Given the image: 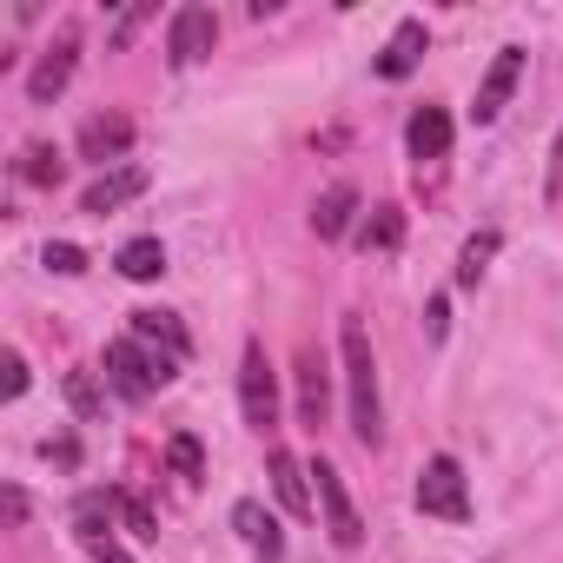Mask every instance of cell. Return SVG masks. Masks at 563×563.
<instances>
[{
    "label": "cell",
    "instance_id": "8fae6325",
    "mask_svg": "<svg viewBox=\"0 0 563 563\" xmlns=\"http://www.w3.org/2000/svg\"><path fill=\"white\" fill-rule=\"evenodd\" d=\"M325 411H332V372H325V358L306 345V352H299V418L319 431Z\"/></svg>",
    "mask_w": 563,
    "mask_h": 563
},
{
    "label": "cell",
    "instance_id": "ba28073f",
    "mask_svg": "<svg viewBox=\"0 0 563 563\" xmlns=\"http://www.w3.org/2000/svg\"><path fill=\"white\" fill-rule=\"evenodd\" d=\"M153 186V173L146 166H113V173H100L87 192H80V212H93V219H107V212H120L126 199H140Z\"/></svg>",
    "mask_w": 563,
    "mask_h": 563
},
{
    "label": "cell",
    "instance_id": "cb8c5ba5",
    "mask_svg": "<svg viewBox=\"0 0 563 563\" xmlns=\"http://www.w3.org/2000/svg\"><path fill=\"white\" fill-rule=\"evenodd\" d=\"M120 517H126V530H133L140 543H159V517H153V504H146V497L120 490Z\"/></svg>",
    "mask_w": 563,
    "mask_h": 563
},
{
    "label": "cell",
    "instance_id": "4dcf8cb0",
    "mask_svg": "<svg viewBox=\"0 0 563 563\" xmlns=\"http://www.w3.org/2000/svg\"><path fill=\"white\" fill-rule=\"evenodd\" d=\"M550 192H563V133H556V146H550Z\"/></svg>",
    "mask_w": 563,
    "mask_h": 563
},
{
    "label": "cell",
    "instance_id": "603a6c76",
    "mask_svg": "<svg viewBox=\"0 0 563 563\" xmlns=\"http://www.w3.org/2000/svg\"><path fill=\"white\" fill-rule=\"evenodd\" d=\"M14 173H21V179H27V186H60V173H67V159H60V153H54V146H27V153H21V166H14Z\"/></svg>",
    "mask_w": 563,
    "mask_h": 563
},
{
    "label": "cell",
    "instance_id": "9c48e42d",
    "mask_svg": "<svg viewBox=\"0 0 563 563\" xmlns=\"http://www.w3.org/2000/svg\"><path fill=\"white\" fill-rule=\"evenodd\" d=\"M74 54H80V41H74V34H60V41L34 60V74H27V100H34V107H47V100H60V93H67V80H74Z\"/></svg>",
    "mask_w": 563,
    "mask_h": 563
},
{
    "label": "cell",
    "instance_id": "277c9868",
    "mask_svg": "<svg viewBox=\"0 0 563 563\" xmlns=\"http://www.w3.org/2000/svg\"><path fill=\"white\" fill-rule=\"evenodd\" d=\"M418 510L424 517H444V523H464L471 517V490H464V464L457 457H431L418 471Z\"/></svg>",
    "mask_w": 563,
    "mask_h": 563
},
{
    "label": "cell",
    "instance_id": "4316f807",
    "mask_svg": "<svg viewBox=\"0 0 563 563\" xmlns=\"http://www.w3.org/2000/svg\"><path fill=\"white\" fill-rule=\"evenodd\" d=\"M444 319H451V312H444V299H431V306H424V332H431V339H444Z\"/></svg>",
    "mask_w": 563,
    "mask_h": 563
},
{
    "label": "cell",
    "instance_id": "30bf717a",
    "mask_svg": "<svg viewBox=\"0 0 563 563\" xmlns=\"http://www.w3.org/2000/svg\"><path fill=\"white\" fill-rule=\"evenodd\" d=\"M126 146H133V120H126V113H93V120L80 126V159H93V166L120 159Z\"/></svg>",
    "mask_w": 563,
    "mask_h": 563
},
{
    "label": "cell",
    "instance_id": "7c38bea8",
    "mask_svg": "<svg viewBox=\"0 0 563 563\" xmlns=\"http://www.w3.org/2000/svg\"><path fill=\"white\" fill-rule=\"evenodd\" d=\"M424 47H431L424 21H398V34H391V41H385V54H378V74H385V80H405V74L424 60Z\"/></svg>",
    "mask_w": 563,
    "mask_h": 563
},
{
    "label": "cell",
    "instance_id": "44dd1931",
    "mask_svg": "<svg viewBox=\"0 0 563 563\" xmlns=\"http://www.w3.org/2000/svg\"><path fill=\"white\" fill-rule=\"evenodd\" d=\"M166 464H173V477L199 484V477H206V444H199L192 431H173V438H166Z\"/></svg>",
    "mask_w": 563,
    "mask_h": 563
},
{
    "label": "cell",
    "instance_id": "f546056e",
    "mask_svg": "<svg viewBox=\"0 0 563 563\" xmlns=\"http://www.w3.org/2000/svg\"><path fill=\"white\" fill-rule=\"evenodd\" d=\"M27 391V365L21 358H8V398H21Z\"/></svg>",
    "mask_w": 563,
    "mask_h": 563
},
{
    "label": "cell",
    "instance_id": "2e32d148",
    "mask_svg": "<svg viewBox=\"0 0 563 563\" xmlns=\"http://www.w3.org/2000/svg\"><path fill=\"white\" fill-rule=\"evenodd\" d=\"M352 212H358V186H325L319 206H312V232L319 239H345L352 232Z\"/></svg>",
    "mask_w": 563,
    "mask_h": 563
},
{
    "label": "cell",
    "instance_id": "7402d4cb",
    "mask_svg": "<svg viewBox=\"0 0 563 563\" xmlns=\"http://www.w3.org/2000/svg\"><path fill=\"white\" fill-rule=\"evenodd\" d=\"M497 232H477V239H464V252H457V286H477V278L490 272V258H497Z\"/></svg>",
    "mask_w": 563,
    "mask_h": 563
},
{
    "label": "cell",
    "instance_id": "d6986e66",
    "mask_svg": "<svg viewBox=\"0 0 563 563\" xmlns=\"http://www.w3.org/2000/svg\"><path fill=\"white\" fill-rule=\"evenodd\" d=\"M113 265H120V278L146 286V278H159V272H166V245H159V239H126Z\"/></svg>",
    "mask_w": 563,
    "mask_h": 563
},
{
    "label": "cell",
    "instance_id": "7a4b0ae2",
    "mask_svg": "<svg viewBox=\"0 0 563 563\" xmlns=\"http://www.w3.org/2000/svg\"><path fill=\"white\" fill-rule=\"evenodd\" d=\"M173 365H179V358H166V352H153V345H140V339H113V345H107V385H113L120 398H153V391H166V385H173Z\"/></svg>",
    "mask_w": 563,
    "mask_h": 563
},
{
    "label": "cell",
    "instance_id": "f1b7e54d",
    "mask_svg": "<svg viewBox=\"0 0 563 563\" xmlns=\"http://www.w3.org/2000/svg\"><path fill=\"white\" fill-rule=\"evenodd\" d=\"M140 21H146V8H133V14H126V21H120V27H113V47H126V41H133V27H140Z\"/></svg>",
    "mask_w": 563,
    "mask_h": 563
},
{
    "label": "cell",
    "instance_id": "52a82bcc",
    "mask_svg": "<svg viewBox=\"0 0 563 563\" xmlns=\"http://www.w3.org/2000/svg\"><path fill=\"white\" fill-rule=\"evenodd\" d=\"M212 41H219L212 8H179V14H173V27H166V54H173V67L206 60V54H212Z\"/></svg>",
    "mask_w": 563,
    "mask_h": 563
},
{
    "label": "cell",
    "instance_id": "8992f818",
    "mask_svg": "<svg viewBox=\"0 0 563 563\" xmlns=\"http://www.w3.org/2000/svg\"><path fill=\"white\" fill-rule=\"evenodd\" d=\"M517 80H523V47H497V60H490V74L477 80V100H471V120L477 126H490L504 107H510V93H517Z\"/></svg>",
    "mask_w": 563,
    "mask_h": 563
},
{
    "label": "cell",
    "instance_id": "484cf974",
    "mask_svg": "<svg viewBox=\"0 0 563 563\" xmlns=\"http://www.w3.org/2000/svg\"><path fill=\"white\" fill-rule=\"evenodd\" d=\"M67 398H74V411H80V418H100V391H93V378H87V372H67Z\"/></svg>",
    "mask_w": 563,
    "mask_h": 563
},
{
    "label": "cell",
    "instance_id": "4fadbf2b",
    "mask_svg": "<svg viewBox=\"0 0 563 563\" xmlns=\"http://www.w3.org/2000/svg\"><path fill=\"white\" fill-rule=\"evenodd\" d=\"M405 146H411V159H444L451 153V113L444 107H418L411 126H405Z\"/></svg>",
    "mask_w": 563,
    "mask_h": 563
},
{
    "label": "cell",
    "instance_id": "9a60e30c",
    "mask_svg": "<svg viewBox=\"0 0 563 563\" xmlns=\"http://www.w3.org/2000/svg\"><path fill=\"white\" fill-rule=\"evenodd\" d=\"M306 464L292 457V451H272V490H278V504H286L292 517H312V490H306Z\"/></svg>",
    "mask_w": 563,
    "mask_h": 563
},
{
    "label": "cell",
    "instance_id": "e0dca14e",
    "mask_svg": "<svg viewBox=\"0 0 563 563\" xmlns=\"http://www.w3.org/2000/svg\"><path fill=\"white\" fill-rule=\"evenodd\" d=\"M113 510H120V490H87V497L74 504V530H80V543H107Z\"/></svg>",
    "mask_w": 563,
    "mask_h": 563
},
{
    "label": "cell",
    "instance_id": "ac0fdd59",
    "mask_svg": "<svg viewBox=\"0 0 563 563\" xmlns=\"http://www.w3.org/2000/svg\"><path fill=\"white\" fill-rule=\"evenodd\" d=\"M232 530H239L265 563H278V523L265 517V504H252V497H245V504H232Z\"/></svg>",
    "mask_w": 563,
    "mask_h": 563
},
{
    "label": "cell",
    "instance_id": "d4e9b609",
    "mask_svg": "<svg viewBox=\"0 0 563 563\" xmlns=\"http://www.w3.org/2000/svg\"><path fill=\"white\" fill-rule=\"evenodd\" d=\"M41 258H47V272H60V278H80V272H87V252H80V245H67V239H54Z\"/></svg>",
    "mask_w": 563,
    "mask_h": 563
},
{
    "label": "cell",
    "instance_id": "ffe728a7",
    "mask_svg": "<svg viewBox=\"0 0 563 563\" xmlns=\"http://www.w3.org/2000/svg\"><path fill=\"white\" fill-rule=\"evenodd\" d=\"M398 239H405V212L398 206H372L365 225H358V252H398Z\"/></svg>",
    "mask_w": 563,
    "mask_h": 563
},
{
    "label": "cell",
    "instance_id": "6da1fadb",
    "mask_svg": "<svg viewBox=\"0 0 563 563\" xmlns=\"http://www.w3.org/2000/svg\"><path fill=\"white\" fill-rule=\"evenodd\" d=\"M339 358H345V405H352V431L358 444H378L385 438V405H378V358H372V339L358 319L339 325Z\"/></svg>",
    "mask_w": 563,
    "mask_h": 563
},
{
    "label": "cell",
    "instance_id": "83f0119b",
    "mask_svg": "<svg viewBox=\"0 0 563 563\" xmlns=\"http://www.w3.org/2000/svg\"><path fill=\"white\" fill-rule=\"evenodd\" d=\"M87 550H93V563H133V556H126L113 537H107V543H87Z\"/></svg>",
    "mask_w": 563,
    "mask_h": 563
},
{
    "label": "cell",
    "instance_id": "5b68a950",
    "mask_svg": "<svg viewBox=\"0 0 563 563\" xmlns=\"http://www.w3.org/2000/svg\"><path fill=\"white\" fill-rule=\"evenodd\" d=\"M312 477H319V510H325L332 543H339V550H358V543H365V523H358V510H352V497H345V477H339L325 457L312 464Z\"/></svg>",
    "mask_w": 563,
    "mask_h": 563
},
{
    "label": "cell",
    "instance_id": "5bb4252c",
    "mask_svg": "<svg viewBox=\"0 0 563 563\" xmlns=\"http://www.w3.org/2000/svg\"><path fill=\"white\" fill-rule=\"evenodd\" d=\"M133 339H140V345H153V352H166V358H186V352H192L186 325H179L173 312H153V306H146V312H133Z\"/></svg>",
    "mask_w": 563,
    "mask_h": 563
},
{
    "label": "cell",
    "instance_id": "3957f363",
    "mask_svg": "<svg viewBox=\"0 0 563 563\" xmlns=\"http://www.w3.org/2000/svg\"><path fill=\"white\" fill-rule=\"evenodd\" d=\"M239 411H245V424L258 438L278 431V372H272L258 339H245V358H239Z\"/></svg>",
    "mask_w": 563,
    "mask_h": 563
}]
</instances>
